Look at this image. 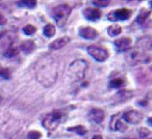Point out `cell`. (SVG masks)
Listing matches in <instances>:
<instances>
[{"instance_id": "1", "label": "cell", "mask_w": 152, "mask_h": 139, "mask_svg": "<svg viewBox=\"0 0 152 139\" xmlns=\"http://www.w3.org/2000/svg\"><path fill=\"white\" fill-rule=\"evenodd\" d=\"M57 61L51 56H45L37 62L36 77L39 83L51 86L57 78Z\"/></svg>"}, {"instance_id": "2", "label": "cell", "mask_w": 152, "mask_h": 139, "mask_svg": "<svg viewBox=\"0 0 152 139\" xmlns=\"http://www.w3.org/2000/svg\"><path fill=\"white\" fill-rule=\"evenodd\" d=\"M88 67V63L83 59H77L70 64L68 69V77L72 82H78L83 80L86 75V70Z\"/></svg>"}, {"instance_id": "3", "label": "cell", "mask_w": 152, "mask_h": 139, "mask_svg": "<svg viewBox=\"0 0 152 139\" xmlns=\"http://www.w3.org/2000/svg\"><path fill=\"white\" fill-rule=\"evenodd\" d=\"M65 117H66L65 112L61 111V110H54V111H52L51 113L47 114L45 116L42 124L45 127V129H47L49 131H52L55 130L57 128V126L65 120Z\"/></svg>"}, {"instance_id": "4", "label": "cell", "mask_w": 152, "mask_h": 139, "mask_svg": "<svg viewBox=\"0 0 152 139\" xmlns=\"http://www.w3.org/2000/svg\"><path fill=\"white\" fill-rule=\"evenodd\" d=\"M70 14H71V7L68 4H59L53 7L52 12H51V16L54 19L56 25L59 27H63L67 23Z\"/></svg>"}, {"instance_id": "5", "label": "cell", "mask_w": 152, "mask_h": 139, "mask_svg": "<svg viewBox=\"0 0 152 139\" xmlns=\"http://www.w3.org/2000/svg\"><path fill=\"white\" fill-rule=\"evenodd\" d=\"M88 52L89 54L93 57L95 60L97 61H105L106 59L108 58L110 54H108V51L106 49H103L101 47H98V46H90L88 47Z\"/></svg>"}, {"instance_id": "6", "label": "cell", "mask_w": 152, "mask_h": 139, "mask_svg": "<svg viewBox=\"0 0 152 139\" xmlns=\"http://www.w3.org/2000/svg\"><path fill=\"white\" fill-rule=\"evenodd\" d=\"M132 15V11L128 9H119L114 12H110L107 15V19L110 21H125V20L129 19L130 16Z\"/></svg>"}, {"instance_id": "7", "label": "cell", "mask_w": 152, "mask_h": 139, "mask_svg": "<svg viewBox=\"0 0 152 139\" xmlns=\"http://www.w3.org/2000/svg\"><path fill=\"white\" fill-rule=\"evenodd\" d=\"M122 117L125 122H129V124L137 125L142 122V119H143V114L139 111H135V110H130V111H127V112H125V113H123Z\"/></svg>"}, {"instance_id": "8", "label": "cell", "mask_w": 152, "mask_h": 139, "mask_svg": "<svg viewBox=\"0 0 152 139\" xmlns=\"http://www.w3.org/2000/svg\"><path fill=\"white\" fill-rule=\"evenodd\" d=\"M115 46L119 52H125L128 51L131 45V38H120L115 41Z\"/></svg>"}, {"instance_id": "9", "label": "cell", "mask_w": 152, "mask_h": 139, "mask_svg": "<svg viewBox=\"0 0 152 139\" xmlns=\"http://www.w3.org/2000/svg\"><path fill=\"white\" fill-rule=\"evenodd\" d=\"M79 35L86 40H95L98 36V31L92 27H80L79 29Z\"/></svg>"}, {"instance_id": "10", "label": "cell", "mask_w": 152, "mask_h": 139, "mask_svg": "<svg viewBox=\"0 0 152 139\" xmlns=\"http://www.w3.org/2000/svg\"><path fill=\"white\" fill-rule=\"evenodd\" d=\"M119 117H120V114H116V115L112 116V119H110V126L112 130L122 131L126 128V126L122 122V119Z\"/></svg>"}, {"instance_id": "11", "label": "cell", "mask_w": 152, "mask_h": 139, "mask_svg": "<svg viewBox=\"0 0 152 139\" xmlns=\"http://www.w3.org/2000/svg\"><path fill=\"white\" fill-rule=\"evenodd\" d=\"M83 16L87 18L90 21H96V20L100 19L101 17V12L98 9H91V7H88L83 11Z\"/></svg>"}, {"instance_id": "12", "label": "cell", "mask_w": 152, "mask_h": 139, "mask_svg": "<svg viewBox=\"0 0 152 139\" xmlns=\"http://www.w3.org/2000/svg\"><path fill=\"white\" fill-rule=\"evenodd\" d=\"M69 42H70V38H68V36L57 38V40H55L54 42H52L49 45V49H50V50H58V49L65 47Z\"/></svg>"}, {"instance_id": "13", "label": "cell", "mask_w": 152, "mask_h": 139, "mask_svg": "<svg viewBox=\"0 0 152 139\" xmlns=\"http://www.w3.org/2000/svg\"><path fill=\"white\" fill-rule=\"evenodd\" d=\"M90 117L92 118V120H94L95 122L99 124L102 120L104 119V112L102 109L100 108H94V109L91 110L90 112Z\"/></svg>"}, {"instance_id": "14", "label": "cell", "mask_w": 152, "mask_h": 139, "mask_svg": "<svg viewBox=\"0 0 152 139\" xmlns=\"http://www.w3.org/2000/svg\"><path fill=\"white\" fill-rule=\"evenodd\" d=\"M34 49V43L32 41H25L22 43L21 45V50L25 53H30L32 52Z\"/></svg>"}, {"instance_id": "15", "label": "cell", "mask_w": 152, "mask_h": 139, "mask_svg": "<svg viewBox=\"0 0 152 139\" xmlns=\"http://www.w3.org/2000/svg\"><path fill=\"white\" fill-rule=\"evenodd\" d=\"M149 15H150V11L143 9H142V11L139 13V15H137V22L139 24H143L144 22L146 21V19H147V18L149 17Z\"/></svg>"}, {"instance_id": "16", "label": "cell", "mask_w": 152, "mask_h": 139, "mask_svg": "<svg viewBox=\"0 0 152 139\" xmlns=\"http://www.w3.org/2000/svg\"><path fill=\"white\" fill-rule=\"evenodd\" d=\"M107 32H108V34H110V36L119 35V34L122 32V28H121V26L115 24V25H112V26H110V27H108Z\"/></svg>"}, {"instance_id": "17", "label": "cell", "mask_w": 152, "mask_h": 139, "mask_svg": "<svg viewBox=\"0 0 152 139\" xmlns=\"http://www.w3.org/2000/svg\"><path fill=\"white\" fill-rule=\"evenodd\" d=\"M43 32H44V34L47 38H51V36H53L55 34V27L52 24H47L44 27V29H43Z\"/></svg>"}, {"instance_id": "18", "label": "cell", "mask_w": 152, "mask_h": 139, "mask_svg": "<svg viewBox=\"0 0 152 139\" xmlns=\"http://www.w3.org/2000/svg\"><path fill=\"white\" fill-rule=\"evenodd\" d=\"M68 131H70V132H75L76 134L80 135V136H83V135L87 134V129L83 126H76V127H73V128H69Z\"/></svg>"}, {"instance_id": "19", "label": "cell", "mask_w": 152, "mask_h": 139, "mask_svg": "<svg viewBox=\"0 0 152 139\" xmlns=\"http://www.w3.org/2000/svg\"><path fill=\"white\" fill-rule=\"evenodd\" d=\"M124 84H125L124 80L121 78H116V79H114V80L110 81V86L112 87V88H120V87L124 86Z\"/></svg>"}, {"instance_id": "20", "label": "cell", "mask_w": 152, "mask_h": 139, "mask_svg": "<svg viewBox=\"0 0 152 139\" xmlns=\"http://www.w3.org/2000/svg\"><path fill=\"white\" fill-rule=\"evenodd\" d=\"M18 53H19L18 48H16L14 45H12V46H10L9 48H7V50L4 52V56L5 57H14V56H16V55H18Z\"/></svg>"}, {"instance_id": "21", "label": "cell", "mask_w": 152, "mask_h": 139, "mask_svg": "<svg viewBox=\"0 0 152 139\" xmlns=\"http://www.w3.org/2000/svg\"><path fill=\"white\" fill-rule=\"evenodd\" d=\"M19 7H28V9H34L37 5V1L36 0H25V1H19L18 2Z\"/></svg>"}, {"instance_id": "22", "label": "cell", "mask_w": 152, "mask_h": 139, "mask_svg": "<svg viewBox=\"0 0 152 139\" xmlns=\"http://www.w3.org/2000/svg\"><path fill=\"white\" fill-rule=\"evenodd\" d=\"M118 96L120 97V100L122 101H126V100L130 99L132 97V91H129V90H122V91H119Z\"/></svg>"}, {"instance_id": "23", "label": "cell", "mask_w": 152, "mask_h": 139, "mask_svg": "<svg viewBox=\"0 0 152 139\" xmlns=\"http://www.w3.org/2000/svg\"><path fill=\"white\" fill-rule=\"evenodd\" d=\"M0 78L2 79H10L11 78V71L7 67H0Z\"/></svg>"}, {"instance_id": "24", "label": "cell", "mask_w": 152, "mask_h": 139, "mask_svg": "<svg viewBox=\"0 0 152 139\" xmlns=\"http://www.w3.org/2000/svg\"><path fill=\"white\" fill-rule=\"evenodd\" d=\"M92 2H93L94 5H96V7H105L110 4V1H108V0H94Z\"/></svg>"}, {"instance_id": "25", "label": "cell", "mask_w": 152, "mask_h": 139, "mask_svg": "<svg viewBox=\"0 0 152 139\" xmlns=\"http://www.w3.org/2000/svg\"><path fill=\"white\" fill-rule=\"evenodd\" d=\"M23 32L26 34V35H31L36 32V27L32 25H26L25 27L23 28Z\"/></svg>"}, {"instance_id": "26", "label": "cell", "mask_w": 152, "mask_h": 139, "mask_svg": "<svg viewBox=\"0 0 152 139\" xmlns=\"http://www.w3.org/2000/svg\"><path fill=\"white\" fill-rule=\"evenodd\" d=\"M41 136H42V134L39 131H30L27 135V137L29 139H40Z\"/></svg>"}, {"instance_id": "27", "label": "cell", "mask_w": 152, "mask_h": 139, "mask_svg": "<svg viewBox=\"0 0 152 139\" xmlns=\"http://www.w3.org/2000/svg\"><path fill=\"white\" fill-rule=\"evenodd\" d=\"M137 133H139L140 137L144 138V137H147L148 135L150 134V131L148 130L147 128H140L139 130H137Z\"/></svg>"}, {"instance_id": "28", "label": "cell", "mask_w": 152, "mask_h": 139, "mask_svg": "<svg viewBox=\"0 0 152 139\" xmlns=\"http://www.w3.org/2000/svg\"><path fill=\"white\" fill-rule=\"evenodd\" d=\"M5 24H7V18L2 14H0V26H3Z\"/></svg>"}, {"instance_id": "29", "label": "cell", "mask_w": 152, "mask_h": 139, "mask_svg": "<svg viewBox=\"0 0 152 139\" xmlns=\"http://www.w3.org/2000/svg\"><path fill=\"white\" fill-rule=\"evenodd\" d=\"M92 139H103V138H102L101 135H95V136H94Z\"/></svg>"}, {"instance_id": "30", "label": "cell", "mask_w": 152, "mask_h": 139, "mask_svg": "<svg viewBox=\"0 0 152 139\" xmlns=\"http://www.w3.org/2000/svg\"><path fill=\"white\" fill-rule=\"evenodd\" d=\"M148 124H149L150 126H152V117H149V118H148Z\"/></svg>"}, {"instance_id": "31", "label": "cell", "mask_w": 152, "mask_h": 139, "mask_svg": "<svg viewBox=\"0 0 152 139\" xmlns=\"http://www.w3.org/2000/svg\"><path fill=\"white\" fill-rule=\"evenodd\" d=\"M2 34H3V33H2V32H0V38H2Z\"/></svg>"}, {"instance_id": "32", "label": "cell", "mask_w": 152, "mask_h": 139, "mask_svg": "<svg viewBox=\"0 0 152 139\" xmlns=\"http://www.w3.org/2000/svg\"><path fill=\"white\" fill-rule=\"evenodd\" d=\"M150 5H151V7H152V1H150Z\"/></svg>"}, {"instance_id": "33", "label": "cell", "mask_w": 152, "mask_h": 139, "mask_svg": "<svg viewBox=\"0 0 152 139\" xmlns=\"http://www.w3.org/2000/svg\"><path fill=\"white\" fill-rule=\"evenodd\" d=\"M1 99H2V98H1V96H0V101H1Z\"/></svg>"}]
</instances>
